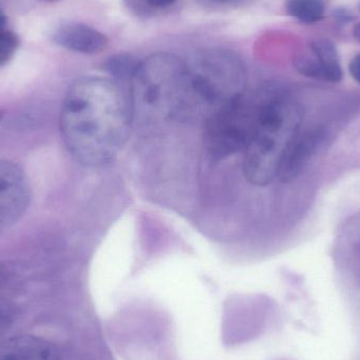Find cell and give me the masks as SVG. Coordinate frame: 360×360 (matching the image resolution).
<instances>
[{"mask_svg":"<svg viewBox=\"0 0 360 360\" xmlns=\"http://www.w3.org/2000/svg\"><path fill=\"white\" fill-rule=\"evenodd\" d=\"M132 109L120 86L107 78L84 77L68 91L60 116L70 153L86 167L111 164L130 133Z\"/></svg>","mask_w":360,"mask_h":360,"instance_id":"6da1fadb","label":"cell"},{"mask_svg":"<svg viewBox=\"0 0 360 360\" xmlns=\"http://www.w3.org/2000/svg\"><path fill=\"white\" fill-rule=\"evenodd\" d=\"M302 109L293 99L266 88L251 143L243 152V173L254 186H264L276 179L281 158L300 133Z\"/></svg>","mask_w":360,"mask_h":360,"instance_id":"7a4b0ae2","label":"cell"},{"mask_svg":"<svg viewBox=\"0 0 360 360\" xmlns=\"http://www.w3.org/2000/svg\"><path fill=\"white\" fill-rule=\"evenodd\" d=\"M131 82L132 115L147 124L186 122V63L158 53L139 63Z\"/></svg>","mask_w":360,"mask_h":360,"instance_id":"3957f363","label":"cell"},{"mask_svg":"<svg viewBox=\"0 0 360 360\" xmlns=\"http://www.w3.org/2000/svg\"><path fill=\"white\" fill-rule=\"evenodd\" d=\"M186 120L203 116L228 105L245 92L247 75L241 61L232 53L209 50L186 63Z\"/></svg>","mask_w":360,"mask_h":360,"instance_id":"277c9868","label":"cell"},{"mask_svg":"<svg viewBox=\"0 0 360 360\" xmlns=\"http://www.w3.org/2000/svg\"><path fill=\"white\" fill-rule=\"evenodd\" d=\"M266 88L247 92L212 112L203 122V146L212 162L245 152L257 126Z\"/></svg>","mask_w":360,"mask_h":360,"instance_id":"5b68a950","label":"cell"},{"mask_svg":"<svg viewBox=\"0 0 360 360\" xmlns=\"http://www.w3.org/2000/svg\"><path fill=\"white\" fill-rule=\"evenodd\" d=\"M29 202V181L22 169L0 160V233L20 219Z\"/></svg>","mask_w":360,"mask_h":360,"instance_id":"8992f818","label":"cell"},{"mask_svg":"<svg viewBox=\"0 0 360 360\" xmlns=\"http://www.w3.org/2000/svg\"><path fill=\"white\" fill-rule=\"evenodd\" d=\"M326 137L327 132L323 128L310 129L304 133H298L281 158L276 179L281 182L297 179L325 143Z\"/></svg>","mask_w":360,"mask_h":360,"instance_id":"52a82bcc","label":"cell"},{"mask_svg":"<svg viewBox=\"0 0 360 360\" xmlns=\"http://www.w3.org/2000/svg\"><path fill=\"white\" fill-rule=\"evenodd\" d=\"M296 70L302 75L323 82H342V69L333 42L317 39L311 42L308 52L295 59Z\"/></svg>","mask_w":360,"mask_h":360,"instance_id":"ba28073f","label":"cell"},{"mask_svg":"<svg viewBox=\"0 0 360 360\" xmlns=\"http://www.w3.org/2000/svg\"><path fill=\"white\" fill-rule=\"evenodd\" d=\"M53 40L67 50L89 55L103 52L109 44L107 36L101 32L78 22L61 23L55 30Z\"/></svg>","mask_w":360,"mask_h":360,"instance_id":"9c48e42d","label":"cell"},{"mask_svg":"<svg viewBox=\"0 0 360 360\" xmlns=\"http://www.w3.org/2000/svg\"><path fill=\"white\" fill-rule=\"evenodd\" d=\"M0 360H60L54 345L37 336L21 335L0 344Z\"/></svg>","mask_w":360,"mask_h":360,"instance_id":"30bf717a","label":"cell"},{"mask_svg":"<svg viewBox=\"0 0 360 360\" xmlns=\"http://www.w3.org/2000/svg\"><path fill=\"white\" fill-rule=\"evenodd\" d=\"M287 10L300 22H319L325 18V0H288Z\"/></svg>","mask_w":360,"mask_h":360,"instance_id":"8fae6325","label":"cell"},{"mask_svg":"<svg viewBox=\"0 0 360 360\" xmlns=\"http://www.w3.org/2000/svg\"><path fill=\"white\" fill-rule=\"evenodd\" d=\"M139 63L127 54L115 55L105 61L103 69L117 79H132Z\"/></svg>","mask_w":360,"mask_h":360,"instance_id":"7c38bea8","label":"cell"},{"mask_svg":"<svg viewBox=\"0 0 360 360\" xmlns=\"http://www.w3.org/2000/svg\"><path fill=\"white\" fill-rule=\"evenodd\" d=\"M19 46V38L14 32L0 31V67L6 65L14 56Z\"/></svg>","mask_w":360,"mask_h":360,"instance_id":"4fadbf2b","label":"cell"},{"mask_svg":"<svg viewBox=\"0 0 360 360\" xmlns=\"http://www.w3.org/2000/svg\"><path fill=\"white\" fill-rule=\"evenodd\" d=\"M17 311L14 304L8 300H0V338L6 333L16 319Z\"/></svg>","mask_w":360,"mask_h":360,"instance_id":"5bb4252c","label":"cell"},{"mask_svg":"<svg viewBox=\"0 0 360 360\" xmlns=\"http://www.w3.org/2000/svg\"><path fill=\"white\" fill-rule=\"evenodd\" d=\"M333 17L340 25H348V23L354 20L352 13L344 8H336L333 12Z\"/></svg>","mask_w":360,"mask_h":360,"instance_id":"9a60e30c","label":"cell"},{"mask_svg":"<svg viewBox=\"0 0 360 360\" xmlns=\"http://www.w3.org/2000/svg\"><path fill=\"white\" fill-rule=\"evenodd\" d=\"M349 69H350V73L352 77L360 84V54L356 55V56L352 59Z\"/></svg>","mask_w":360,"mask_h":360,"instance_id":"2e32d148","label":"cell"},{"mask_svg":"<svg viewBox=\"0 0 360 360\" xmlns=\"http://www.w3.org/2000/svg\"><path fill=\"white\" fill-rule=\"evenodd\" d=\"M150 6H155V8H165V6H171L177 0H146Z\"/></svg>","mask_w":360,"mask_h":360,"instance_id":"e0dca14e","label":"cell"},{"mask_svg":"<svg viewBox=\"0 0 360 360\" xmlns=\"http://www.w3.org/2000/svg\"><path fill=\"white\" fill-rule=\"evenodd\" d=\"M207 4H218V6H231V4H237L243 0H203Z\"/></svg>","mask_w":360,"mask_h":360,"instance_id":"ac0fdd59","label":"cell"},{"mask_svg":"<svg viewBox=\"0 0 360 360\" xmlns=\"http://www.w3.org/2000/svg\"><path fill=\"white\" fill-rule=\"evenodd\" d=\"M6 15H4V13L2 12L1 10H0V31H2V30H4V27H6Z\"/></svg>","mask_w":360,"mask_h":360,"instance_id":"d6986e66","label":"cell"},{"mask_svg":"<svg viewBox=\"0 0 360 360\" xmlns=\"http://www.w3.org/2000/svg\"><path fill=\"white\" fill-rule=\"evenodd\" d=\"M353 35H354L355 39L360 42V23L355 25L354 30H353Z\"/></svg>","mask_w":360,"mask_h":360,"instance_id":"ffe728a7","label":"cell"},{"mask_svg":"<svg viewBox=\"0 0 360 360\" xmlns=\"http://www.w3.org/2000/svg\"><path fill=\"white\" fill-rule=\"evenodd\" d=\"M44 1H56V0H44Z\"/></svg>","mask_w":360,"mask_h":360,"instance_id":"44dd1931","label":"cell"},{"mask_svg":"<svg viewBox=\"0 0 360 360\" xmlns=\"http://www.w3.org/2000/svg\"><path fill=\"white\" fill-rule=\"evenodd\" d=\"M1 118H2V113H1V111H0V120H1Z\"/></svg>","mask_w":360,"mask_h":360,"instance_id":"7402d4cb","label":"cell"}]
</instances>
